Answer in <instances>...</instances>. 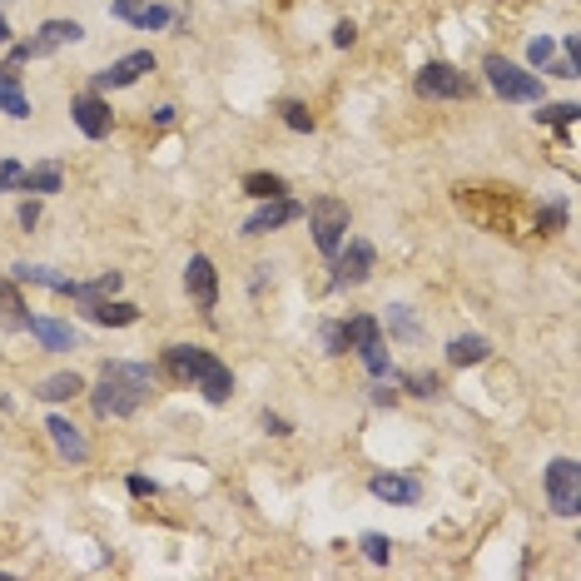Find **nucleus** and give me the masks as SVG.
I'll return each mask as SVG.
<instances>
[{
	"label": "nucleus",
	"instance_id": "3",
	"mask_svg": "<svg viewBox=\"0 0 581 581\" xmlns=\"http://www.w3.org/2000/svg\"><path fill=\"white\" fill-rule=\"evenodd\" d=\"M487 85L507 100V105H532V100H542V80L532 75V70H517L507 55H487Z\"/></svg>",
	"mask_w": 581,
	"mask_h": 581
},
{
	"label": "nucleus",
	"instance_id": "17",
	"mask_svg": "<svg viewBox=\"0 0 581 581\" xmlns=\"http://www.w3.org/2000/svg\"><path fill=\"white\" fill-rule=\"evenodd\" d=\"M487 358H492V343L482 333H462V338L447 343V363L452 368H472V363H487Z\"/></svg>",
	"mask_w": 581,
	"mask_h": 581
},
{
	"label": "nucleus",
	"instance_id": "29",
	"mask_svg": "<svg viewBox=\"0 0 581 581\" xmlns=\"http://www.w3.org/2000/svg\"><path fill=\"white\" fill-rule=\"evenodd\" d=\"M542 120H552V125H562V130L572 135V120H577V105H552V110H542Z\"/></svg>",
	"mask_w": 581,
	"mask_h": 581
},
{
	"label": "nucleus",
	"instance_id": "35",
	"mask_svg": "<svg viewBox=\"0 0 581 581\" xmlns=\"http://www.w3.org/2000/svg\"><path fill=\"white\" fill-rule=\"evenodd\" d=\"M353 40H358V30H353L348 20H343V25H333V45H353Z\"/></svg>",
	"mask_w": 581,
	"mask_h": 581
},
{
	"label": "nucleus",
	"instance_id": "28",
	"mask_svg": "<svg viewBox=\"0 0 581 581\" xmlns=\"http://www.w3.org/2000/svg\"><path fill=\"white\" fill-rule=\"evenodd\" d=\"M20 184H25V164L0 159V194H10V189H20Z\"/></svg>",
	"mask_w": 581,
	"mask_h": 581
},
{
	"label": "nucleus",
	"instance_id": "19",
	"mask_svg": "<svg viewBox=\"0 0 581 581\" xmlns=\"http://www.w3.org/2000/svg\"><path fill=\"white\" fill-rule=\"evenodd\" d=\"M0 110L15 115V120L30 115V100L20 95V70H15V65H0Z\"/></svg>",
	"mask_w": 581,
	"mask_h": 581
},
{
	"label": "nucleus",
	"instance_id": "27",
	"mask_svg": "<svg viewBox=\"0 0 581 581\" xmlns=\"http://www.w3.org/2000/svg\"><path fill=\"white\" fill-rule=\"evenodd\" d=\"M552 55H557V40H552V35H537V40L527 45V60H532V65H552Z\"/></svg>",
	"mask_w": 581,
	"mask_h": 581
},
{
	"label": "nucleus",
	"instance_id": "1",
	"mask_svg": "<svg viewBox=\"0 0 581 581\" xmlns=\"http://www.w3.org/2000/svg\"><path fill=\"white\" fill-rule=\"evenodd\" d=\"M154 393V373L149 363H125V358H110L100 368V388H95V413L100 418H130L145 408V398Z\"/></svg>",
	"mask_w": 581,
	"mask_h": 581
},
{
	"label": "nucleus",
	"instance_id": "24",
	"mask_svg": "<svg viewBox=\"0 0 581 581\" xmlns=\"http://www.w3.org/2000/svg\"><path fill=\"white\" fill-rule=\"evenodd\" d=\"M358 353H363V363H368V373H373V378H388V373H393V363H388V343H383V333H378V338H368V343H363Z\"/></svg>",
	"mask_w": 581,
	"mask_h": 581
},
{
	"label": "nucleus",
	"instance_id": "9",
	"mask_svg": "<svg viewBox=\"0 0 581 581\" xmlns=\"http://www.w3.org/2000/svg\"><path fill=\"white\" fill-rule=\"evenodd\" d=\"M184 289H189V298H194L204 313L219 303V274H214V264H209L204 254L189 259V269H184Z\"/></svg>",
	"mask_w": 581,
	"mask_h": 581
},
{
	"label": "nucleus",
	"instance_id": "32",
	"mask_svg": "<svg viewBox=\"0 0 581 581\" xmlns=\"http://www.w3.org/2000/svg\"><path fill=\"white\" fill-rule=\"evenodd\" d=\"M388 318H393V328H398L403 338H413V333H418V328H413V313H408L403 303H398V308H388Z\"/></svg>",
	"mask_w": 581,
	"mask_h": 581
},
{
	"label": "nucleus",
	"instance_id": "36",
	"mask_svg": "<svg viewBox=\"0 0 581 581\" xmlns=\"http://www.w3.org/2000/svg\"><path fill=\"white\" fill-rule=\"evenodd\" d=\"M264 428H269V433H274V437L293 433V428H289V423H284V418H279V413H264Z\"/></svg>",
	"mask_w": 581,
	"mask_h": 581
},
{
	"label": "nucleus",
	"instance_id": "33",
	"mask_svg": "<svg viewBox=\"0 0 581 581\" xmlns=\"http://www.w3.org/2000/svg\"><path fill=\"white\" fill-rule=\"evenodd\" d=\"M562 219H567V209H562V204H552V209H542V234H552V229H557Z\"/></svg>",
	"mask_w": 581,
	"mask_h": 581
},
{
	"label": "nucleus",
	"instance_id": "20",
	"mask_svg": "<svg viewBox=\"0 0 581 581\" xmlns=\"http://www.w3.org/2000/svg\"><path fill=\"white\" fill-rule=\"evenodd\" d=\"M35 393H40L45 403H65V398H80V393H85V378H80V373H55V378H45Z\"/></svg>",
	"mask_w": 581,
	"mask_h": 581
},
{
	"label": "nucleus",
	"instance_id": "26",
	"mask_svg": "<svg viewBox=\"0 0 581 581\" xmlns=\"http://www.w3.org/2000/svg\"><path fill=\"white\" fill-rule=\"evenodd\" d=\"M279 120H284L289 130H298V135H313V115H308L298 100H279Z\"/></svg>",
	"mask_w": 581,
	"mask_h": 581
},
{
	"label": "nucleus",
	"instance_id": "13",
	"mask_svg": "<svg viewBox=\"0 0 581 581\" xmlns=\"http://www.w3.org/2000/svg\"><path fill=\"white\" fill-rule=\"evenodd\" d=\"M45 433H50V442L60 447V457H65V462H85V457H90V442H85V433H80L70 418H60V413H55V418H45Z\"/></svg>",
	"mask_w": 581,
	"mask_h": 581
},
{
	"label": "nucleus",
	"instance_id": "6",
	"mask_svg": "<svg viewBox=\"0 0 581 581\" xmlns=\"http://www.w3.org/2000/svg\"><path fill=\"white\" fill-rule=\"evenodd\" d=\"M547 502L557 517H577L581 512V467L572 457L547 462Z\"/></svg>",
	"mask_w": 581,
	"mask_h": 581
},
{
	"label": "nucleus",
	"instance_id": "15",
	"mask_svg": "<svg viewBox=\"0 0 581 581\" xmlns=\"http://www.w3.org/2000/svg\"><path fill=\"white\" fill-rule=\"evenodd\" d=\"M85 318H90V323H105V328H125V323L140 318V308H135V303H120V298L105 293V298H90V303H85Z\"/></svg>",
	"mask_w": 581,
	"mask_h": 581
},
{
	"label": "nucleus",
	"instance_id": "10",
	"mask_svg": "<svg viewBox=\"0 0 581 581\" xmlns=\"http://www.w3.org/2000/svg\"><path fill=\"white\" fill-rule=\"evenodd\" d=\"M145 70H154V55H149V50H135V55L115 60L110 70H100V75H95V90H125V85H135Z\"/></svg>",
	"mask_w": 581,
	"mask_h": 581
},
{
	"label": "nucleus",
	"instance_id": "34",
	"mask_svg": "<svg viewBox=\"0 0 581 581\" xmlns=\"http://www.w3.org/2000/svg\"><path fill=\"white\" fill-rule=\"evenodd\" d=\"M20 224H25V229H35V224H40V204H35V199H25V204H20Z\"/></svg>",
	"mask_w": 581,
	"mask_h": 581
},
{
	"label": "nucleus",
	"instance_id": "30",
	"mask_svg": "<svg viewBox=\"0 0 581 581\" xmlns=\"http://www.w3.org/2000/svg\"><path fill=\"white\" fill-rule=\"evenodd\" d=\"M408 388H413L418 398H437V388H442V383H437V373H413V378H408Z\"/></svg>",
	"mask_w": 581,
	"mask_h": 581
},
{
	"label": "nucleus",
	"instance_id": "31",
	"mask_svg": "<svg viewBox=\"0 0 581 581\" xmlns=\"http://www.w3.org/2000/svg\"><path fill=\"white\" fill-rule=\"evenodd\" d=\"M0 303H5V318H10V323H25L20 298H15V284H0Z\"/></svg>",
	"mask_w": 581,
	"mask_h": 581
},
{
	"label": "nucleus",
	"instance_id": "5",
	"mask_svg": "<svg viewBox=\"0 0 581 581\" xmlns=\"http://www.w3.org/2000/svg\"><path fill=\"white\" fill-rule=\"evenodd\" d=\"M85 30H80V20H45L30 40H20V45H10V55H5V65H20V60H40V55H50V50H60V45H75Z\"/></svg>",
	"mask_w": 581,
	"mask_h": 581
},
{
	"label": "nucleus",
	"instance_id": "23",
	"mask_svg": "<svg viewBox=\"0 0 581 581\" xmlns=\"http://www.w3.org/2000/svg\"><path fill=\"white\" fill-rule=\"evenodd\" d=\"M60 164H40V169H25V184L20 189H35V194H55L60 189Z\"/></svg>",
	"mask_w": 581,
	"mask_h": 581
},
{
	"label": "nucleus",
	"instance_id": "37",
	"mask_svg": "<svg viewBox=\"0 0 581 581\" xmlns=\"http://www.w3.org/2000/svg\"><path fill=\"white\" fill-rule=\"evenodd\" d=\"M130 492H135V497H154V492H159V487H154V482H149V477H130Z\"/></svg>",
	"mask_w": 581,
	"mask_h": 581
},
{
	"label": "nucleus",
	"instance_id": "25",
	"mask_svg": "<svg viewBox=\"0 0 581 581\" xmlns=\"http://www.w3.org/2000/svg\"><path fill=\"white\" fill-rule=\"evenodd\" d=\"M358 547H363V557H368L373 567H388V557H393V542H388L383 532H363Z\"/></svg>",
	"mask_w": 581,
	"mask_h": 581
},
{
	"label": "nucleus",
	"instance_id": "14",
	"mask_svg": "<svg viewBox=\"0 0 581 581\" xmlns=\"http://www.w3.org/2000/svg\"><path fill=\"white\" fill-rule=\"evenodd\" d=\"M20 328H30V338H40L50 353H70V348H80V333H75L70 323H55V318H25Z\"/></svg>",
	"mask_w": 581,
	"mask_h": 581
},
{
	"label": "nucleus",
	"instance_id": "38",
	"mask_svg": "<svg viewBox=\"0 0 581 581\" xmlns=\"http://www.w3.org/2000/svg\"><path fill=\"white\" fill-rule=\"evenodd\" d=\"M5 40H10V25H5V20H0V45H5Z\"/></svg>",
	"mask_w": 581,
	"mask_h": 581
},
{
	"label": "nucleus",
	"instance_id": "21",
	"mask_svg": "<svg viewBox=\"0 0 581 581\" xmlns=\"http://www.w3.org/2000/svg\"><path fill=\"white\" fill-rule=\"evenodd\" d=\"M338 338H343V353H348V343H353V348H363L368 338H378V318H368V313H358V318H348V323H338Z\"/></svg>",
	"mask_w": 581,
	"mask_h": 581
},
{
	"label": "nucleus",
	"instance_id": "2",
	"mask_svg": "<svg viewBox=\"0 0 581 581\" xmlns=\"http://www.w3.org/2000/svg\"><path fill=\"white\" fill-rule=\"evenodd\" d=\"M164 373H169L174 383L199 388L209 403H229V398H234V373H229L214 353H204V348L169 343V348H164Z\"/></svg>",
	"mask_w": 581,
	"mask_h": 581
},
{
	"label": "nucleus",
	"instance_id": "8",
	"mask_svg": "<svg viewBox=\"0 0 581 581\" xmlns=\"http://www.w3.org/2000/svg\"><path fill=\"white\" fill-rule=\"evenodd\" d=\"M70 115H75V125H80V135H90V140H105L110 135V105L100 100V90H90V95H80L75 105H70Z\"/></svg>",
	"mask_w": 581,
	"mask_h": 581
},
{
	"label": "nucleus",
	"instance_id": "7",
	"mask_svg": "<svg viewBox=\"0 0 581 581\" xmlns=\"http://www.w3.org/2000/svg\"><path fill=\"white\" fill-rule=\"evenodd\" d=\"M413 85H418V95H423V100H467V95H472V80H467V70H457V65H442V60L423 65Z\"/></svg>",
	"mask_w": 581,
	"mask_h": 581
},
{
	"label": "nucleus",
	"instance_id": "12",
	"mask_svg": "<svg viewBox=\"0 0 581 581\" xmlns=\"http://www.w3.org/2000/svg\"><path fill=\"white\" fill-rule=\"evenodd\" d=\"M293 219H303V204L298 199H264V209L244 224V234H269V229H284V224H293Z\"/></svg>",
	"mask_w": 581,
	"mask_h": 581
},
{
	"label": "nucleus",
	"instance_id": "22",
	"mask_svg": "<svg viewBox=\"0 0 581 581\" xmlns=\"http://www.w3.org/2000/svg\"><path fill=\"white\" fill-rule=\"evenodd\" d=\"M244 194H254V199H284L289 184L279 174H244Z\"/></svg>",
	"mask_w": 581,
	"mask_h": 581
},
{
	"label": "nucleus",
	"instance_id": "11",
	"mask_svg": "<svg viewBox=\"0 0 581 581\" xmlns=\"http://www.w3.org/2000/svg\"><path fill=\"white\" fill-rule=\"evenodd\" d=\"M373 259H378V254H373V244H368V239H353V244H348V254L338 259V274H333V289H348V284H363V279L373 274Z\"/></svg>",
	"mask_w": 581,
	"mask_h": 581
},
{
	"label": "nucleus",
	"instance_id": "4",
	"mask_svg": "<svg viewBox=\"0 0 581 581\" xmlns=\"http://www.w3.org/2000/svg\"><path fill=\"white\" fill-rule=\"evenodd\" d=\"M308 229H313V244H318V254H338L343 249V239H348V204L343 199H313L308 209Z\"/></svg>",
	"mask_w": 581,
	"mask_h": 581
},
{
	"label": "nucleus",
	"instance_id": "18",
	"mask_svg": "<svg viewBox=\"0 0 581 581\" xmlns=\"http://www.w3.org/2000/svg\"><path fill=\"white\" fill-rule=\"evenodd\" d=\"M115 15H120V20H130V25H140V30H159V25H169V20H174L164 5H140V0H115Z\"/></svg>",
	"mask_w": 581,
	"mask_h": 581
},
{
	"label": "nucleus",
	"instance_id": "16",
	"mask_svg": "<svg viewBox=\"0 0 581 581\" xmlns=\"http://www.w3.org/2000/svg\"><path fill=\"white\" fill-rule=\"evenodd\" d=\"M368 487H373V497H383V502H393V507H413V502L423 497V487H418L413 477H393V472H378Z\"/></svg>",
	"mask_w": 581,
	"mask_h": 581
}]
</instances>
